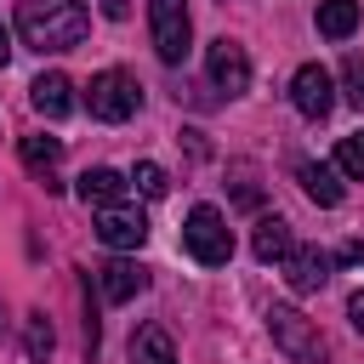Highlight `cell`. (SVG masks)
<instances>
[{"label":"cell","mask_w":364,"mask_h":364,"mask_svg":"<svg viewBox=\"0 0 364 364\" xmlns=\"http://www.w3.org/2000/svg\"><path fill=\"white\" fill-rule=\"evenodd\" d=\"M91 28L85 0H23L17 6V34L34 51H74Z\"/></svg>","instance_id":"cell-1"},{"label":"cell","mask_w":364,"mask_h":364,"mask_svg":"<svg viewBox=\"0 0 364 364\" xmlns=\"http://www.w3.org/2000/svg\"><path fill=\"white\" fill-rule=\"evenodd\" d=\"M267 336H273V347L290 358V364H330V347H324V336H318V324L313 318H301L296 307H267Z\"/></svg>","instance_id":"cell-2"},{"label":"cell","mask_w":364,"mask_h":364,"mask_svg":"<svg viewBox=\"0 0 364 364\" xmlns=\"http://www.w3.org/2000/svg\"><path fill=\"white\" fill-rule=\"evenodd\" d=\"M182 250L199 262V267H222L233 256V233H228V216L216 205H193L188 222H182Z\"/></svg>","instance_id":"cell-3"},{"label":"cell","mask_w":364,"mask_h":364,"mask_svg":"<svg viewBox=\"0 0 364 364\" xmlns=\"http://www.w3.org/2000/svg\"><path fill=\"white\" fill-rule=\"evenodd\" d=\"M136 102H142V91H136V80L119 74V68H102V74H91V85H85V108H91V119H102V125L131 119Z\"/></svg>","instance_id":"cell-4"},{"label":"cell","mask_w":364,"mask_h":364,"mask_svg":"<svg viewBox=\"0 0 364 364\" xmlns=\"http://www.w3.org/2000/svg\"><path fill=\"white\" fill-rule=\"evenodd\" d=\"M148 34H154V51L159 63H182L188 46H193V23H188V6L182 0H148Z\"/></svg>","instance_id":"cell-5"},{"label":"cell","mask_w":364,"mask_h":364,"mask_svg":"<svg viewBox=\"0 0 364 364\" xmlns=\"http://www.w3.org/2000/svg\"><path fill=\"white\" fill-rule=\"evenodd\" d=\"M205 74H210V85L216 91H228V97H245L250 91V57H245V46L239 40H210L205 46Z\"/></svg>","instance_id":"cell-6"},{"label":"cell","mask_w":364,"mask_h":364,"mask_svg":"<svg viewBox=\"0 0 364 364\" xmlns=\"http://www.w3.org/2000/svg\"><path fill=\"white\" fill-rule=\"evenodd\" d=\"M290 102H296L301 119H324V114L336 108V80H330V68L301 63V68L290 74Z\"/></svg>","instance_id":"cell-7"},{"label":"cell","mask_w":364,"mask_h":364,"mask_svg":"<svg viewBox=\"0 0 364 364\" xmlns=\"http://www.w3.org/2000/svg\"><path fill=\"white\" fill-rule=\"evenodd\" d=\"M97 239H102L108 250H142V239H148V216H142L131 199L102 205V210H97Z\"/></svg>","instance_id":"cell-8"},{"label":"cell","mask_w":364,"mask_h":364,"mask_svg":"<svg viewBox=\"0 0 364 364\" xmlns=\"http://www.w3.org/2000/svg\"><path fill=\"white\" fill-rule=\"evenodd\" d=\"M279 267H284V284H290L296 296H313V290H324V284H330L336 256H330L324 245H290V256H284Z\"/></svg>","instance_id":"cell-9"},{"label":"cell","mask_w":364,"mask_h":364,"mask_svg":"<svg viewBox=\"0 0 364 364\" xmlns=\"http://www.w3.org/2000/svg\"><path fill=\"white\" fill-rule=\"evenodd\" d=\"M97 290H102V301H131V296L148 290V273H142V262L114 256L108 267H97Z\"/></svg>","instance_id":"cell-10"},{"label":"cell","mask_w":364,"mask_h":364,"mask_svg":"<svg viewBox=\"0 0 364 364\" xmlns=\"http://www.w3.org/2000/svg\"><path fill=\"white\" fill-rule=\"evenodd\" d=\"M28 102H34V114L63 119V114L74 108V80H68V74H40V80L28 85Z\"/></svg>","instance_id":"cell-11"},{"label":"cell","mask_w":364,"mask_h":364,"mask_svg":"<svg viewBox=\"0 0 364 364\" xmlns=\"http://www.w3.org/2000/svg\"><path fill=\"white\" fill-rule=\"evenodd\" d=\"M125 188H131V182H125L119 171H108V165H91V171L80 176V199H85V205H97V210H102V205H119V199H125Z\"/></svg>","instance_id":"cell-12"},{"label":"cell","mask_w":364,"mask_h":364,"mask_svg":"<svg viewBox=\"0 0 364 364\" xmlns=\"http://www.w3.org/2000/svg\"><path fill=\"white\" fill-rule=\"evenodd\" d=\"M296 176H301V193H307L313 205H324V210L341 205V171H336V165H313V159H307Z\"/></svg>","instance_id":"cell-13"},{"label":"cell","mask_w":364,"mask_h":364,"mask_svg":"<svg viewBox=\"0 0 364 364\" xmlns=\"http://www.w3.org/2000/svg\"><path fill=\"white\" fill-rule=\"evenodd\" d=\"M290 222L284 216H262L256 222V239H250V250H256V262H284L290 256Z\"/></svg>","instance_id":"cell-14"},{"label":"cell","mask_w":364,"mask_h":364,"mask_svg":"<svg viewBox=\"0 0 364 364\" xmlns=\"http://www.w3.org/2000/svg\"><path fill=\"white\" fill-rule=\"evenodd\" d=\"M358 17H364L358 0H318V17H313V23H318L324 40H347V34L358 28Z\"/></svg>","instance_id":"cell-15"},{"label":"cell","mask_w":364,"mask_h":364,"mask_svg":"<svg viewBox=\"0 0 364 364\" xmlns=\"http://www.w3.org/2000/svg\"><path fill=\"white\" fill-rule=\"evenodd\" d=\"M131 364H176L171 336H165L159 324H142V330L131 336Z\"/></svg>","instance_id":"cell-16"},{"label":"cell","mask_w":364,"mask_h":364,"mask_svg":"<svg viewBox=\"0 0 364 364\" xmlns=\"http://www.w3.org/2000/svg\"><path fill=\"white\" fill-rule=\"evenodd\" d=\"M17 154H23V165H28L34 176H51L57 159H63V142H57V136H23Z\"/></svg>","instance_id":"cell-17"},{"label":"cell","mask_w":364,"mask_h":364,"mask_svg":"<svg viewBox=\"0 0 364 364\" xmlns=\"http://www.w3.org/2000/svg\"><path fill=\"white\" fill-rule=\"evenodd\" d=\"M51 347H57L51 318H46V313H28V318H23V353H28L34 364H46V358H51Z\"/></svg>","instance_id":"cell-18"},{"label":"cell","mask_w":364,"mask_h":364,"mask_svg":"<svg viewBox=\"0 0 364 364\" xmlns=\"http://www.w3.org/2000/svg\"><path fill=\"white\" fill-rule=\"evenodd\" d=\"M125 182H136V193H142V199H165V193H171V176H165L154 159H136V171H131Z\"/></svg>","instance_id":"cell-19"},{"label":"cell","mask_w":364,"mask_h":364,"mask_svg":"<svg viewBox=\"0 0 364 364\" xmlns=\"http://www.w3.org/2000/svg\"><path fill=\"white\" fill-rule=\"evenodd\" d=\"M341 97L353 108H364V51H347V63H341Z\"/></svg>","instance_id":"cell-20"},{"label":"cell","mask_w":364,"mask_h":364,"mask_svg":"<svg viewBox=\"0 0 364 364\" xmlns=\"http://www.w3.org/2000/svg\"><path fill=\"white\" fill-rule=\"evenodd\" d=\"M336 171L353 176V182H364V131H358V136H341V148H336Z\"/></svg>","instance_id":"cell-21"},{"label":"cell","mask_w":364,"mask_h":364,"mask_svg":"<svg viewBox=\"0 0 364 364\" xmlns=\"http://www.w3.org/2000/svg\"><path fill=\"white\" fill-rule=\"evenodd\" d=\"M102 17H108V23H125V17H131V0H102Z\"/></svg>","instance_id":"cell-22"},{"label":"cell","mask_w":364,"mask_h":364,"mask_svg":"<svg viewBox=\"0 0 364 364\" xmlns=\"http://www.w3.org/2000/svg\"><path fill=\"white\" fill-rule=\"evenodd\" d=\"M341 262H347V267H358V273H364V239H353V245H341Z\"/></svg>","instance_id":"cell-23"},{"label":"cell","mask_w":364,"mask_h":364,"mask_svg":"<svg viewBox=\"0 0 364 364\" xmlns=\"http://www.w3.org/2000/svg\"><path fill=\"white\" fill-rule=\"evenodd\" d=\"M347 318H353V330H358V336H364V290H358V296H353V301H347Z\"/></svg>","instance_id":"cell-24"},{"label":"cell","mask_w":364,"mask_h":364,"mask_svg":"<svg viewBox=\"0 0 364 364\" xmlns=\"http://www.w3.org/2000/svg\"><path fill=\"white\" fill-rule=\"evenodd\" d=\"M6 63H11V28L0 23V68H6Z\"/></svg>","instance_id":"cell-25"}]
</instances>
